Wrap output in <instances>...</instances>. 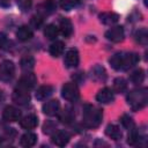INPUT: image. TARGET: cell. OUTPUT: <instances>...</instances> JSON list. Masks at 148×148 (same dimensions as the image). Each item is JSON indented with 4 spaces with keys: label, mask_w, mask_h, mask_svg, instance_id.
Returning a JSON list of instances; mask_svg holds the SVG:
<instances>
[{
    "label": "cell",
    "mask_w": 148,
    "mask_h": 148,
    "mask_svg": "<svg viewBox=\"0 0 148 148\" xmlns=\"http://www.w3.org/2000/svg\"><path fill=\"white\" fill-rule=\"evenodd\" d=\"M3 102H5V95H3V91L0 90V106L3 104Z\"/></svg>",
    "instance_id": "38"
},
{
    "label": "cell",
    "mask_w": 148,
    "mask_h": 148,
    "mask_svg": "<svg viewBox=\"0 0 148 148\" xmlns=\"http://www.w3.org/2000/svg\"><path fill=\"white\" fill-rule=\"evenodd\" d=\"M20 65H21V68H22L23 71L29 72V71H31V69L34 68V66H35V59H34L32 57H30V56L23 57V58L21 59Z\"/></svg>",
    "instance_id": "27"
},
{
    "label": "cell",
    "mask_w": 148,
    "mask_h": 148,
    "mask_svg": "<svg viewBox=\"0 0 148 148\" xmlns=\"http://www.w3.org/2000/svg\"><path fill=\"white\" fill-rule=\"evenodd\" d=\"M134 38H135V40H136L139 44H141V45H147V43H148V31H147V29H146V28H140V29H138V30L135 31V34H134Z\"/></svg>",
    "instance_id": "24"
},
{
    "label": "cell",
    "mask_w": 148,
    "mask_h": 148,
    "mask_svg": "<svg viewBox=\"0 0 148 148\" xmlns=\"http://www.w3.org/2000/svg\"><path fill=\"white\" fill-rule=\"evenodd\" d=\"M32 36H34V32L28 25H21L16 31V37L21 42H27V40L31 39Z\"/></svg>",
    "instance_id": "18"
},
{
    "label": "cell",
    "mask_w": 148,
    "mask_h": 148,
    "mask_svg": "<svg viewBox=\"0 0 148 148\" xmlns=\"http://www.w3.org/2000/svg\"><path fill=\"white\" fill-rule=\"evenodd\" d=\"M43 112L47 116H57L60 112V103L57 99H51L43 104Z\"/></svg>",
    "instance_id": "12"
},
{
    "label": "cell",
    "mask_w": 148,
    "mask_h": 148,
    "mask_svg": "<svg viewBox=\"0 0 148 148\" xmlns=\"http://www.w3.org/2000/svg\"><path fill=\"white\" fill-rule=\"evenodd\" d=\"M98 17H99V21H101L103 24H106V25H112V24L117 23L118 20H119L118 14L112 13V12H104V13H101V14L98 15Z\"/></svg>",
    "instance_id": "16"
},
{
    "label": "cell",
    "mask_w": 148,
    "mask_h": 148,
    "mask_svg": "<svg viewBox=\"0 0 148 148\" xmlns=\"http://www.w3.org/2000/svg\"><path fill=\"white\" fill-rule=\"evenodd\" d=\"M73 118H74V114H73V112H72L71 110H65V111H62V113H60V116H59V119H60L62 123H66V124L71 123V121L73 120Z\"/></svg>",
    "instance_id": "32"
},
{
    "label": "cell",
    "mask_w": 148,
    "mask_h": 148,
    "mask_svg": "<svg viewBox=\"0 0 148 148\" xmlns=\"http://www.w3.org/2000/svg\"><path fill=\"white\" fill-rule=\"evenodd\" d=\"M37 142V135L35 133H31V132H27L24 133L22 136H21V140H20V143L22 147H32L35 146V143Z\"/></svg>",
    "instance_id": "21"
},
{
    "label": "cell",
    "mask_w": 148,
    "mask_h": 148,
    "mask_svg": "<svg viewBox=\"0 0 148 148\" xmlns=\"http://www.w3.org/2000/svg\"><path fill=\"white\" fill-rule=\"evenodd\" d=\"M30 24H31L35 29H39V28L43 25V16H40V15L32 16L31 20H30Z\"/></svg>",
    "instance_id": "34"
},
{
    "label": "cell",
    "mask_w": 148,
    "mask_h": 148,
    "mask_svg": "<svg viewBox=\"0 0 148 148\" xmlns=\"http://www.w3.org/2000/svg\"><path fill=\"white\" fill-rule=\"evenodd\" d=\"M10 5V0H0V6L6 8V7H9Z\"/></svg>",
    "instance_id": "37"
},
{
    "label": "cell",
    "mask_w": 148,
    "mask_h": 148,
    "mask_svg": "<svg viewBox=\"0 0 148 148\" xmlns=\"http://www.w3.org/2000/svg\"><path fill=\"white\" fill-rule=\"evenodd\" d=\"M6 43H7V37H6V35H5V34H0V49H2Z\"/></svg>",
    "instance_id": "36"
},
{
    "label": "cell",
    "mask_w": 148,
    "mask_h": 148,
    "mask_svg": "<svg viewBox=\"0 0 148 148\" xmlns=\"http://www.w3.org/2000/svg\"><path fill=\"white\" fill-rule=\"evenodd\" d=\"M16 2L22 12H28L32 5V0H16Z\"/></svg>",
    "instance_id": "33"
},
{
    "label": "cell",
    "mask_w": 148,
    "mask_h": 148,
    "mask_svg": "<svg viewBox=\"0 0 148 148\" xmlns=\"http://www.w3.org/2000/svg\"><path fill=\"white\" fill-rule=\"evenodd\" d=\"M20 125L21 127H23L24 130H32L35 128L37 125H38V118L36 114H28L25 117H23L21 120H20Z\"/></svg>",
    "instance_id": "15"
},
{
    "label": "cell",
    "mask_w": 148,
    "mask_h": 148,
    "mask_svg": "<svg viewBox=\"0 0 148 148\" xmlns=\"http://www.w3.org/2000/svg\"><path fill=\"white\" fill-rule=\"evenodd\" d=\"M120 123H121V125H123L126 130H128V131L134 127V120H133V118L130 117L128 114H123L121 118H120Z\"/></svg>",
    "instance_id": "31"
},
{
    "label": "cell",
    "mask_w": 148,
    "mask_h": 148,
    "mask_svg": "<svg viewBox=\"0 0 148 148\" xmlns=\"http://www.w3.org/2000/svg\"><path fill=\"white\" fill-rule=\"evenodd\" d=\"M148 102V90L147 88H138L128 92L127 103L133 111H139L147 105Z\"/></svg>",
    "instance_id": "3"
},
{
    "label": "cell",
    "mask_w": 148,
    "mask_h": 148,
    "mask_svg": "<svg viewBox=\"0 0 148 148\" xmlns=\"http://www.w3.org/2000/svg\"><path fill=\"white\" fill-rule=\"evenodd\" d=\"M59 32L64 36V37H69L73 34V25L72 22L68 18H61L59 22V27H58Z\"/></svg>",
    "instance_id": "17"
},
{
    "label": "cell",
    "mask_w": 148,
    "mask_h": 148,
    "mask_svg": "<svg viewBox=\"0 0 148 148\" xmlns=\"http://www.w3.org/2000/svg\"><path fill=\"white\" fill-rule=\"evenodd\" d=\"M13 101L18 105H27L30 102V95L28 90L16 88L13 92Z\"/></svg>",
    "instance_id": "11"
},
{
    "label": "cell",
    "mask_w": 148,
    "mask_h": 148,
    "mask_svg": "<svg viewBox=\"0 0 148 148\" xmlns=\"http://www.w3.org/2000/svg\"><path fill=\"white\" fill-rule=\"evenodd\" d=\"M38 9V15L40 16H49L51 14H53L57 9V2L56 0H44L43 2H40L37 6Z\"/></svg>",
    "instance_id": "6"
},
{
    "label": "cell",
    "mask_w": 148,
    "mask_h": 148,
    "mask_svg": "<svg viewBox=\"0 0 148 148\" xmlns=\"http://www.w3.org/2000/svg\"><path fill=\"white\" fill-rule=\"evenodd\" d=\"M80 3V0H59V5L64 10H71Z\"/></svg>",
    "instance_id": "30"
},
{
    "label": "cell",
    "mask_w": 148,
    "mask_h": 148,
    "mask_svg": "<svg viewBox=\"0 0 148 148\" xmlns=\"http://www.w3.org/2000/svg\"><path fill=\"white\" fill-rule=\"evenodd\" d=\"M64 50H65L64 43H62L61 40H56V42H53V43L50 45V50H49V51H50V54H51L52 57H59V56L62 54Z\"/></svg>",
    "instance_id": "23"
},
{
    "label": "cell",
    "mask_w": 148,
    "mask_h": 148,
    "mask_svg": "<svg viewBox=\"0 0 148 148\" xmlns=\"http://www.w3.org/2000/svg\"><path fill=\"white\" fill-rule=\"evenodd\" d=\"M102 118H103V113L102 110L94 106V105H84L83 108V113H82V123L83 126L88 127V128H95L97 126H99V124L102 123Z\"/></svg>",
    "instance_id": "2"
},
{
    "label": "cell",
    "mask_w": 148,
    "mask_h": 148,
    "mask_svg": "<svg viewBox=\"0 0 148 148\" xmlns=\"http://www.w3.org/2000/svg\"><path fill=\"white\" fill-rule=\"evenodd\" d=\"M2 117L6 121H17L21 117V112L18 109H16L15 106H6L3 112H2Z\"/></svg>",
    "instance_id": "14"
},
{
    "label": "cell",
    "mask_w": 148,
    "mask_h": 148,
    "mask_svg": "<svg viewBox=\"0 0 148 148\" xmlns=\"http://www.w3.org/2000/svg\"><path fill=\"white\" fill-rule=\"evenodd\" d=\"M91 77L96 82H103L106 79V72L101 65H96L91 68Z\"/></svg>",
    "instance_id": "19"
},
{
    "label": "cell",
    "mask_w": 148,
    "mask_h": 148,
    "mask_svg": "<svg viewBox=\"0 0 148 148\" xmlns=\"http://www.w3.org/2000/svg\"><path fill=\"white\" fill-rule=\"evenodd\" d=\"M139 56L134 52H119L114 53L109 62L116 71H127L139 62Z\"/></svg>",
    "instance_id": "1"
},
{
    "label": "cell",
    "mask_w": 148,
    "mask_h": 148,
    "mask_svg": "<svg viewBox=\"0 0 148 148\" xmlns=\"http://www.w3.org/2000/svg\"><path fill=\"white\" fill-rule=\"evenodd\" d=\"M80 61V57H79V52L76 49H69L66 54H65V66L67 68H74L79 65Z\"/></svg>",
    "instance_id": "9"
},
{
    "label": "cell",
    "mask_w": 148,
    "mask_h": 148,
    "mask_svg": "<svg viewBox=\"0 0 148 148\" xmlns=\"http://www.w3.org/2000/svg\"><path fill=\"white\" fill-rule=\"evenodd\" d=\"M15 75V65L10 60H3L0 64V80L3 82L10 81Z\"/></svg>",
    "instance_id": "5"
},
{
    "label": "cell",
    "mask_w": 148,
    "mask_h": 148,
    "mask_svg": "<svg viewBox=\"0 0 148 148\" xmlns=\"http://www.w3.org/2000/svg\"><path fill=\"white\" fill-rule=\"evenodd\" d=\"M43 130H44V133L50 134L52 131H56V125H54V124H52L51 121H47V123H45V125H44Z\"/></svg>",
    "instance_id": "35"
},
{
    "label": "cell",
    "mask_w": 148,
    "mask_h": 148,
    "mask_svg": "<svg viewBox=\"0 0 148 148\" xmlns=\"http://www.w3.org/2000/svg\"><path fill=\"white\" fill-rule=\"evenodd\" d=\"M2 140H3V139H2V138H1V136H0V143H1V142H2Z\"/></svg>",
    "instance_id": "39"
},
{
    "label": "cell",
    "mask_w": 148,
    "mask_h": 148,
    "mask_svg": "<svg viewBox=\"0 0 148 148\" xmlns=\"http://www.w3.org/2000/svg\"><path fill=\"white\" fill-rule=\"evenodd\" d=\"M113 89L117 91V92H125L126 89H127V82L125 79L123 77H117L114 79L113 81Z\"/></svg>",
    "instance_id": "28"
},
{
    "label": "cell",
    "mask_w": 148,
    "mask_h": 148,
    "mask_svg": "<svg viewBox=\"0 0 148 148\" xmlns=\"http://www.w3.org/2000/svg\"><path fill=\"white\" fill-rule=\"evenodd\" d=\"M53 94V87L52 86H40L37 91H36V98L38 101H44L46 98H49L51 95Z\"/></svg>",
    "instance_id": "20"
},
{
    "label": "cell",
    "mask_w": 148,
    "mask_h": 148,
    "mask_svg": "<svg viewBox=\"0 0 148 148\" xmlns=\"http://www.w3.org/2000/svg\"><path fill=\"white\" fill-rule=\"evenodd\" d=\"M96 99L97 102L102 103V104H109L111 103L113 99H114V95H113V91L110 89V88H103L101 89L97 95H96Z\"/></svg>",
    "instance_id": "13"
},
{
    "label": "cell",
    "mask_w": 148,
    "mask_h": 148,
    "mask_svg": "<svg viewBox=\"0 0 148 148\" xmlns=\"http://www.w3.org/2000/svg\"><path fill=\"white\" fill-rule=\"evenodd\" d=\"M71 136L66 131H56L52 136H51V141L53 145L58 146V147H64L68 143Z\"/></svg>",
    "instance_id": "10"
},
{
    "label": "cell",
    "mask_w": 148,
    "mask_h": 148,
    "mask_svg": "<svg viewBox=\"0 0 148 148\" xmlns=\"http://www.w3.org/2000/svg\"><path fill=\"white\" fill-rule=\"evenodd\" d=\"M61 96L68 101V102H74L80 97V91L77 86L74 82H67L62 86L61 88Z\"/></svg>",
    "instance_id": "4"
},
{
    "label": "cell",
    "mask_w": 148,
    "mask_h": 148,
    "mask_svg": "<svg viewBox=\"0 0 148 148\" xmlns=\"http://www.w3.org/2000/svg\"><path fill=\"white\" fill-rule=\"evenodd\" d=\"M59 34V30H58V27L54 25V24H47L44 29V35L47 39H56V37L58 36Z\"/></svg>",
    "instance_id": "26"
},
{
    "label": "cell",
    "mask_w": 148,
    "mask_h": 148,
    "mask_svg": "<svg viewBox=\"0 0 148 148\" xmlns=\"http://www.w3.org/2000/svg\"><path fill=\"white\" fill-rule=\"evenodd\" d=\"M105 133L109 138H111L112 140H120L121 136H123V133L120 131V128L117 126V125H113V124H110L106 126L105 128Z\"/></svg>",
    "instance_id": "22"
},
{
    "label": "cell",
    "mask_w": 148,
    "mask_h": 148,
    "mask_svg": "<svg viewBox=\"0 0 148 148\" xmlns=\"http://www.w3.org/2000/svg\"><path fill=\"white\" fill-rule=\"evenodd\" d=\"M139 141H140V134L136 131V128L133 127L132 130H130V134H128V138H127V143L131 145V146H135Z\"/></svg>",
    "instance_id": "29"
},
{
    "label": "cell",
    "mask_w": 148,
    "mask_h": 148,
    "mask_svg": "<svg viewBox=\"0 0 148 148\" xmlns=\"http://www.w3.org/2000/svg\"><path fill=\"white\" fill-rule=\"evenodd\" d=\"M130 80L131 82H133L134 84H140L143 82L145 80V71L142 68L135 69L131 75H130Z\"/></svg>",
    "instance_id": "25"
},
{
    "label": "cell",
    "mask_w": 148,
    "mask_h": 148,
    "mask_svg": "<svg viewBox=\"0 0 148 148\" xmlns=\"http://www.w3.org/2000/svg\"><path fill=\"white\" fill-rule=\"evenodd\" d=\"M36 76L32 74V73H27L24 74L23 76H21V79L18 80L17 82V87L16 88H20V89H23V90H30L35 87L36 84Z\"/></svg>",
    "instance_id": "8"
},
{
    "label": "cell",
    "mask_w": 148,
    "mask_h": 148,
    "mask_svg": "<svg viewBox=\"0 0 148 148\" xmlns=\"http://www.w3.org/2000/svg\"><path fill=\"white\" fill-rule=\"evenodd\" d=\"M105 37L108 40L113 42V43H119L124 39L125 37V32H124V28L120 25H116L113 28H110L106 32H105Z\"/></svg>",
    "instance_id": "7"
}]
</instances>
